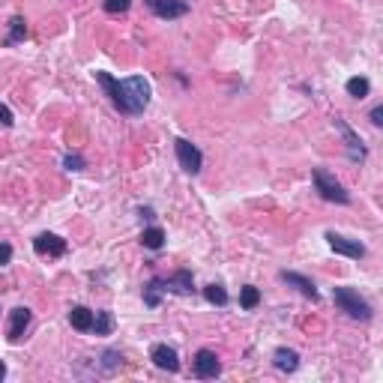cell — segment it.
Segmentation results:
<instances>
[{
	"label": "cell",
	"mask_w": 383,
	"mask_h": 383,
	"mask_svg": "<svg viewBox=\"0 0 383 383\" xmlns=\"http://www.w3.org/2000/svg\"><path fill=\"white\" fill-rule=\"evenodd\" d=\"M96 81H99L105 96H108L111 105L120 114L138 117V114H144V108L150 105V84H147L144 75H132V78L117 81L114 75H108V72H96Z\"/></svg>",
	"instance_id": "6da1fadb"
},
{
	"label": "cell",
	"mask_w": 383,
	"mask_h": 383,
	"mask_svg": "<svg viewBox=\"0 0 383 383\" xmlns=\"http://www.w3.org/2000/svg\"><path fill=\"white\" fill-rule=\"evenodd\" d=\"M332 303L338 306V312H345L347 317H354V321L369 323L374 317L371 306L365 303V299L360 297V291H354V288H332Z\"/></svg>",
	"instance_id": "7a4b0ae2"
},
{
	"label": "cell",
	"mask_w": 383,
	"mask_h": 383,
	"mask_svg": "<svg viewBox=\"0 0 383 383\" xmlns=\"http://www.w3.org/2000/svg\"><path fill=\"white\" fill-rule=\"evenodd\" d=\"M312 180H314V192L330 203H350L347 189L336 180V174H330L327 168H312Z\"/></svg>",
	"instance_id": "3957f363"
},
{
	"label": "cell",
	"mask_w": 383,
	"mask_h": 383,
	"mask_svg": "<svg viewBox=\"0 0 383 383\" xmlns=\"http://www.w3.org/2000/svg\"><path fill=\"white\" fill-rule=\"evenodd\" d=\"M332 123H336L341 141H345V147H347V159L356 162V165H360V162H365V156H369V147H365V141L360 138V132H356V129L350 126L347 120H341V117H336Z\"/></svg>",
	"instance_id": "277c9868"
},
{
	"label": "cell",
	"mask_w": 383,
	"mask_h": 383,
	"mask_svg": "<svg viewBox=\"0 0 383 383\" xmlns=\"http://www.w3.org/2000/svg\"><path fill=\"white\" fill-rule=\"evenodd\" d=\"M162 293H177V297H192L195 293V275L192 270H177L165 275V279H156Z\"/></svg>",
	"instance_id": "5b68a950"
},
{
	"label": "cell",
	"mask_w": 383,
	"mask_h": 383,
	"mask_svg": "<svg viewBox=\"0 0 383 383\" xmlns=\"http://www.w3.org/2000/svg\"><path fill=\"white\" fill-rule=\"evenodd\" d=\"M174 150H177V162H180V168L186 171V174H198V171L203 168V153L192 141H186V138H177Z\"/></svg>",
	"instance_id": "8992f818"
},
{
	"label": "cell",
	"mask_w": 383,
	"mask_h": 383,
	"mask_svg": "<svg viewBox=\"0 0 383 383\" xmlns=\"http://www.w3.org/2000/svg\"><path fill=\"white\" fill-rule=\"evenodd\" d=\"M192 371H195V378H201V380H213V378H219V374H222V362H219L216 350L201 347L198 354H195Z\"/></svg>",
	"instance_id": "52a82bcc"
},
{
	"label": "cell",
	"mask_w": 383,
	"mask_h": 383,
	"mask_svg": "<svg viewBox=\"0 0 383 383\" xmlns=\"http://www.w3.org/2000/svg\"><path fill=\"white\" fill-rule=\"evenodd\" d=\"M144 3L156 18H165V21L183 18L189 12V0H144Z\"/></svg>",
	"instance_id": "ba28073f"
},
{
	"label": "cell",
	"mask_w": 383,
	"mask_h": 383,
	"mask_svg": "<svg viewBox=\"0 0 383 383\" xmlns=\"http://www.w3.org/2000/svg\"><path fill=\"white\" fill-rule=\"evenodd\" d=\"M327 243L336 255H345V258H354V260L365 258V246L360 240H350V237H341V234H336V231H327Z\"/></svg>",
	"instance_id": "9c48e42d"
},
{
	"label": "cell",
	"mask_w": 383,
	"mask_h": 383,
	"mask_svg": "<svg viewBox=\"0 0 383 383\" xmlns=\"http://www.w3.org/2000/svg\"><path fill=\"white\" fill-rule=\"evenodd\" d=\"M150 360L156 369L168 371V374H177L180 371V356H177V350L171 345H153L150 347Z\"/></svg>",
	"instance_id": "30bf717a"
},
{
	"label": "cell",
	"mask_w": 383,
	"mask_h": 383,
	"mask_svg": "<svg viewBox=\"0 0 383 383\" xmlns=\"http://www.w3.org/2000/svg\"><path fill=\"white\" fill-rule=\"evenodd\" d=\"M30 308L27 306H15L12 312H10V327H6V338L12 341V345H18L21 341V336L27 332V327H30Z\"/></svg>",
	"instance_id": "8fae6325"
},
{
	"label": "cell",
	"mask_w": 383,
	"mask_h": 383,
	"mask_svg": "<svg viewBox=\"0 0 383 383\" xmlns=\"http://www.w3.org/2000/svg\"><path fill=\"white\" fill-rule=\"evenodd\" d=\"M34 249H36V255L63 258L66 255V240L57 237V234H51V231H45V234H39V237L34 240Z\"/></svg>",
	"instance_id": "7c38bea8"
},
{
	"label": "cell",
	"mask_w": 383,
	"mask_h": 383,
	"mask_svg": "<svg viewBox=\"0 0 383 383\" xmlns=\"http://www.w3.org/2000/svg\"><path fill=\"white\" fill-rule=\"evenodd\" d=\"M279 279L288 284V288H297L299 293H303L306 299H312V303H317V288H314V282L308 279V275L303 273H288V270H282L279 273Z\"/></svg>",
	"instance_id": "4fadbf2b"
},
{
	"label": "cell",
	"mask_w": 383,
	"mask_h": 383,
	"mask_svg": "<svg viewBox=\"0 0 383 383\" xmlns=\"http://www.w3.org/2000/svg\"><path fill=\"white\" fill-rule=\"evenodd\" d=\"M273 365L279 371L284 374H291V371H297L299 369V354L293 347H275V354H273Z\"/></svg>",
	"instance_id": "5bb4252c"
},
{
	"label": "cell",
	"mask_w": 383,
	"mask_h": 383,
	"mask_svg": "<svg viewBox=\"0 0 383 383\" xmlns=\"http://www.w3.org/2000/svg\"><path fill=\"white\" fill-rule=\"evenodd\" d=\"M24 36H27V21H24V15H12L10 18V34L3 36V45L12 48V45L24 42Z\"/></svg>",
	"instance_id": "9a60e30c"
},
{
	"label": "cell",
	"mask_w": 383,
	"mask_h": 383,
	"mask_svg": "<svg viewBox=\"0 0 383 383\" xmlns=\"http://www.w3.org/2000/svg\"><path fill=\"white\" fill-rule=\"evenodd\" d=\"M69 323H72V327H75L78 332H90V327H93V312H90V308H84V306H72Z\"/></svg>",
	"instance_id": "2e32d148"
},
{
	"label": "cell",
	"mask_w": 383,
	"mask_h": 383,
	"mask_svg": "<svg viewBox=\"0 0 383 383\" xmlns=\"http://www.w3.org/2000/svg\"><path fill=\"white\" fill-rule=\"evenodd\" d=\"M141 246H144V249H150V251H159L162 246H165V231H162L159 225L144 227V234H141Z\"/></svg>",
	"instance_id": "e0dca14e"
},
{
	"label": "cell",
	"mask_w": 383,
	"mask_h": 383,
	"mask_svg": "<svg viewBox=\"0 0 383 383\" xmlns=\"http://www.w3.org/2000/svg\"><path fill=\"white\" fill-rule=\"evenodd\" d=\"M345 90H347V96H354V99H365V96L371 93V81H369V78L354 75V78H347Z\"/></svg>",
	"instance_id": "ac0fdd59"
},
{
	"label": "cell",
	"mask_w": 383,
	"mask_h": 383,
	"mask_svg": "<svg viewBox=\"0 0 383 383\" xmlns=\"http://www.w3.org/2000/svg\"><path fill=\"white\" fill-rule=\"evenodd\" d=\"M96 336H111L114 332V314L111 312H93V327H90Z\"/></svg>",
	"instance_id": "d6986e66"
},
{
	"label": "cell",
	"mask_w": 383,
	"mask_h": 383,
	"mask_svg": "<svg viewBox=\"0 0 383 383\" xmlns=\"http://www.w3.org/2000/svg\"><path fill=\"white\" fill-rule=\"evenodd\" d=\"M258 303H260V291L255 288V284H243V288H240V308L251 312Z\"/></svg>",
	"instance_id": "ffe728a7"
},
{
	"label": "cell",
	"mask_w": 383,
	"mask_h": 383,
	"mask_svg": "<svg viewBox=\"0 0 383 383\" xmlns=\"http://www.w3.org/2000/svg\"><path fill=\"white\" fill-rule=\"evenodd\" d=\"M203 299H207L210 306H227V291L222 288V284H207L203 288Z\"/></svg>",
	"instance_id": "44dd1931"
},
{
	"label": "cell",
	"mask_w": 383,
	"mask_h": 383,
	"mask_svg": "<svg viewBox=\"0 0 383 383\" xmlns=\"http://www.w3.org/2000/svg\"><path fill=\"white\" fill-rule=\"evenodd\" d=\"M162 303V288H159V282L156 279H150L144 284V306H150V308H156Z\"/></svg>",
	"instance_id": "7402d4cb"
},
{
	"label": "cell",
	"mask_w": 383,
	"mask_h": 383,
	"mask_svg": "<svg viewBox=\"0 0 383 383\" xmlns=\"http://www.w3.org/2000/svg\"><path fill=\"white\" fill-rule=\"evenodd\" d=\"M99 365H102V371H105V374H114V371L120 369V365H123V356H120V350H105Z\"/></svg>",
	"instance_id": "603a6c76"
},
{
	"label": "cell",
	"mask_w": 383,
	"mask_h": 383,
	"mask_svg": "<svg viewBox=\"0 0 383 383\" xmlns=\"http://www.w3.org/2000/svg\"><path fill=\"white\" fill-rule=\"evenodd\" d=\"M132 0H102V10L108 15H120V12H129Z\"/></svg>",
	"instance_id": "cb8c5ba5"
},
{
	"label": "cell",
	"mask_w": 383,
	"mask_h": 383,
	"mask_svg": "<svg viewBox=\"0 0 383 383\" xmlns=\"http://www.w3.org/2000/svg\"><path fill=\"white\" fill-rule=\"evenodd\" d=\"M63 168L66 171H84V159H81L78 153H66V156H63Z\"/></svg>",
	"instance_id": "d4e9b609"
},
{
	"label": "cell",
	"mask_w": 383,
	"mask_h": 383,
	"mask_svg": "<svg viewBox=\"0 0 383 383\" xmlns=\"http://www.w3.org/2000/svg\"><path fill=\"white\" fill-rule=\"evenodd\" d=\"M0 126H6V129H12V126H15V117H12V111L6 108L3 102H0Z\"/></svg>",
	"instance_id": "484cf974"
},
{
	"label": "cell",
	"mask_w": 383,
	"mask_h": 383,
	"mask_svg": "<svg viewBox=\"0 0 383 383\" xmlns=\"http://www.w3.org/2000/svg\"><path fill=\"white\" fill-rule=\"evenodd\" d=\"M12 260V246L10 243H0V267H6Z\"/></svg>",
	"instance_id": "4316f807"
},
{
	"label": "cell",
	"mask_w": 383,
	"mask_h": 383,
	"mask_svg": "<svg viewBox=\"0 0 383 383\" xmlns=\"http://www.w3.org/2000/svg\"><path fill=\"white\" fill-rule=\"evenodd\" d=\"M369 120H371V126H383V105H374L371 114H369Z\"/></svg>",
	"instance_id": "83f0119b"
},
{
	"label": "cell",
	"mask_w": 383,
	"mask_h": 383,
	"mask_svg": "<svg viewBox=\"0 0 383 383\" xmlns=\"http://www.w3.org/2000/svg\"><path fill=\"white\" fill-rule=\"evenodd\" d=\"M138 216H141V219H147V222H150V219H153V210H150V207H141V210H138Z\"/></svg>",
	"instance_id": "f1b7e54d"
},
{
	"label": "cell",
	"mask_w": 383,
	"mask_h": 383,
	"mask_svg": "<svg viewBox=\"0 0 383 383\" xmlns=\"http://www.w3.org/2000/svg\"><path fill=\"white\" fill-rule=\"evenodd\" d=\"M3 378H6V362L0 360V380H3Z\"/></svg>",
	"instance_id": "f546056e"
}]
</instances>
